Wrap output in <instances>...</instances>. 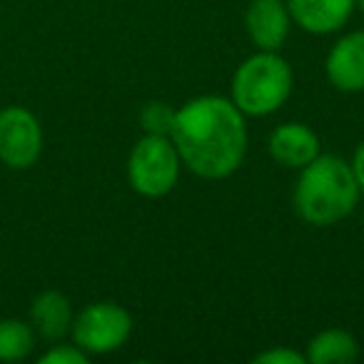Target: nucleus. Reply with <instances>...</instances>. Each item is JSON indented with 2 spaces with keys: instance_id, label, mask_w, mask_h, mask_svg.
I'll return each instance as SVG.
<instances>
[{
  "instance_id": "39448f33",
  "label": "nucleus",
  "mask_w": 364,
  "mask_h": 364,
  "mask_svg": "<svg viewBox=\"0 0 364 364\" xmlns=\"http://www.w3.org/2000/svg\"><path fill=\"white\" fill-rule=\"evenodd\" d=\"M132 334V317L117 302H92L75 314L70 337L90 357L117 352Z\"/></svg>"
},
{
  "instance_id": "dca6fc26",
  "label": "nucleus",
  "mask_w": 364,
  "mask_h": 364,
  "mask_svg": "<svg viewBox=\"0 0 364 364\" xmlns=\"http://www.w3.org/2000/svg\"><path fill=\"white\" fill-rule=\"evenodd\" d=\"M304 362H307V357L292 347H272L252 357V364H304Z\"/></svg>"
},
{
  "instance_id": "6e6552de",
  "label": "nucleus",
  "mask_w": 364,
  "mask_h": 364,
  "mask_svg": "<svg viewBox=\"0 0 364 364\" xmlns=\"http://www.w3.org/2000/svg\"><path fill=\"white\" fill-rule=\"evenodd\" d=\"M327 77L339 92L364 90V31L342 36L327 53L324 60Z\"/></svg>"
},
{
  "instance_id": "2eb2a0df",
  "label": "nucleus",
  "mask_w": 364,
  "mask_h": 364,
  "mask_svg": "<svg viewBox=\"0 0 364 364\" xmlns=\"http://www.w3.org/2000/svg\"><path fill=\"white\" fill-rule=\"evenodd\" d=\"M87 359H90V354L82 352L75 342L65 344L60 339V342H53L50 347L38 357V362L41 364H87Z\"/></svg>"
},
{
  "instance_id": "f257e3e1",
  "label": "nucleus",
  "mask_w": 364,
  "mask_h": 364,
  "mask_svg": "<svg viewBox=\"0 0 364 364\" xmlns=\"http://www.w3.org/2000/svg\"><path fill=\"white\" fill-rule=\"evenodd\" d=\"M182 165L203 180H225L247 155V122L230 97L200 95L177 107L170 132Z\"/></svg>"
},
{
  "instance_id": "20e7f679",
  "label": "nucleus",
  "mask_w": 364,
  "mask_h": 364,
  "mask_svg": "<svg viewBox=\"0 0 364 364\" xmlns=\"http://www.w3.org/2000/svg\"><path fill=\"white\" fill-rule=\"evenodd\" d=\"M180 152L170 135L145 132L127 155V182L137 195L147 200L170 195L180 180Z\"/></svg>"
},
{
  "instance_id": "f8f14e48",
  "label": "nucleus",
  "mask_w": 364,
  "mask_h": 364,
  "mask_svg": "<svg viewBox=\"0 0 364 364\" xmlns=\"http://www.w3.org/2000/svg\"><path fill=\"white\" fill-rule=\"evenodd\" d=\"M304 357L312 364H352L359 357V344L352 332L329 327L309 339Z\"/></svg>"
},
{
  "instance_id": "4468645a",
  "label": "nucleus",
  "mask_w": 364,
  "mask_h": 364,
  "mask_svg": "<svg viewBox=\"0 0 364 364\" xmlns=\"http://www.w3.org/2000/svg\"><path fill=\"white\" fill-rule=\"evenodd\" d=\"M175 107H170L162 100H152L140 110V125L150 135H170L172 125H175Z\"/></svg>"
},
{
  "instance_id": "9b49d317",
  "label": "nucleus",
  "mask_w": 364,
  "mask_h": 364,
  "mask_svg": "<svg viewBox=\"0 0 364 364\" xmlns=\"http://www.w3.org/2000/svg\"><path fill=\"white\" fill-rule=\"evenodd\" d=\"M73 319H75V312H73L70 299L58 289H43L33 297L28 322L33 324L38 337L46 342L65 339L70 334Z\"/></svg>"
},
{
  "instance_id": "f03ea898",
  "label": "nucleus",
  "mask_w": 364,
  "mask_h": 364,
  "mask_svg": "<svg viewBox=\"0 0 364 364\" xmlns=\"http://www.w3.org/2000/svg\"><path fill=\"white\" fill-rule=\"evenodd\" d=\"M357 177L344 157L319 152L299 170L294 182V213L312 228H329L354 213L359 203Z\"/></svg>"
},
{
  "instance_id": "7ed1b4c3",
  "label": "nucleus",
  "mask_w": 364,
  "mask_h": 364,
  "mask_svg": "<svg viewBox=\"0 0 364 364\" xmlns=\"http://www.w3.org/2000/svg\"><path fill=\"white\" fill-rule=\"evenodd\" d=\"M294 75L279 50H257L237 65L230 85V100L245 117L277 112L292 95Z\"/></svg>"
},
{
  "instance_id": "1a4fd4ad",
  "label": "nucleus",
  "mask_w": 364,
  "mask_h": 364,
  "mask_svg": "<svg viewBox=\"0 0 364 364\" xmlns=\"http://www.w3.org/2000/svg\"><path fill=\"white\" fill-rule=\"evenodd\" d=\"M292 26L309 36H329L342 31L354 16V0H287Z\"/></svg>"
},
{
  "instance_id": "9d476101",
  "label": "nucleus",
  "mask_w": 364,
  "mask_h": 364,
  "mask_svg": "<svg viewBox=\"0 0 364 364\" xmlns=\"http://www.w3.org/2000/svg\"><path fill=\"white\" fill-rule=\"evenodd\" d=\"M267 150L279 167L302 170L319 155V137L304 122H284L272 130L267 140Z\"/></svg>"
},
{
  "instance_id": "423d86ee",
  "label": "nucleus",
  "mask_w": 364,
  "mask_h": 364,
  "mask_svg": "<svg viewBox=\"0 0 364 364\" xmlns=\"http://www.w3.org/2000/svg\"><path fill=\"white\" fill-rule=\"evenodd\" d=\"M43 155V125L23 105L0 110V162L8 170H31Z\"/></svg>"
},
{
  "instance_id": "ddd939ff",
  "label": "nucleus",
  "mask_w": 364,
  "mask_h": 364,
  "mask_svg": "<svg viewBox=\"0 0 364 364\" xmlns=\"http://www.w3.org/2000/svg\"><path fill=\"white\" fill-rule=\"evenodd\" d=\"M38 334L31 322L18 317L0 319V362H23L33 354Z\"/></svg>"
},
{
  "instance_id": "a211bd4d",
  "label": "nucleus",
  "mask_w": 364,
  "mask_h": 364,
  "mask_svg": "<svg viewBox=\"0 0 364 364\" xmlns=\"http://www.w3.org/2000/svg\"><path fill=\"white\" fill-rule=\"evenodd\" d=\"M354 6H357V11L364 16V0H354Z\"/></svg>"
},
{
  "instance_id": "f3484780",
  "label": "nucleus",
  "mask_w": 364,
  "mask_h": 364,
  "mask_svg": "<svg viewBox=\"0 0 364 364\" xmlns=\"http://www.w3.org/2000/svg\"><path fill=\"white\" fill-rule=\"evenodd\" d=\"M349 165H352V172H354V177H357L359 190L364 193V140L357 145V150H354V155H352V160H349Z\"/></svg>"
},
{
  "instance_id": "0eeeda50",
  "label": "nucleus",
  "mask_w": 364,
  "mask_h": 364,
  "mask_svg": "<svg viewBox=\"0 0 364 364\" xmlns=\"http://www.w3.org/2000/svg\"><path fill=\"white\" fill-rule=\"evenodd\" d=\"M245 31L257 50H279L292 31L287 0H252L245 11Z\"/></svg>"
}]
</instances>
